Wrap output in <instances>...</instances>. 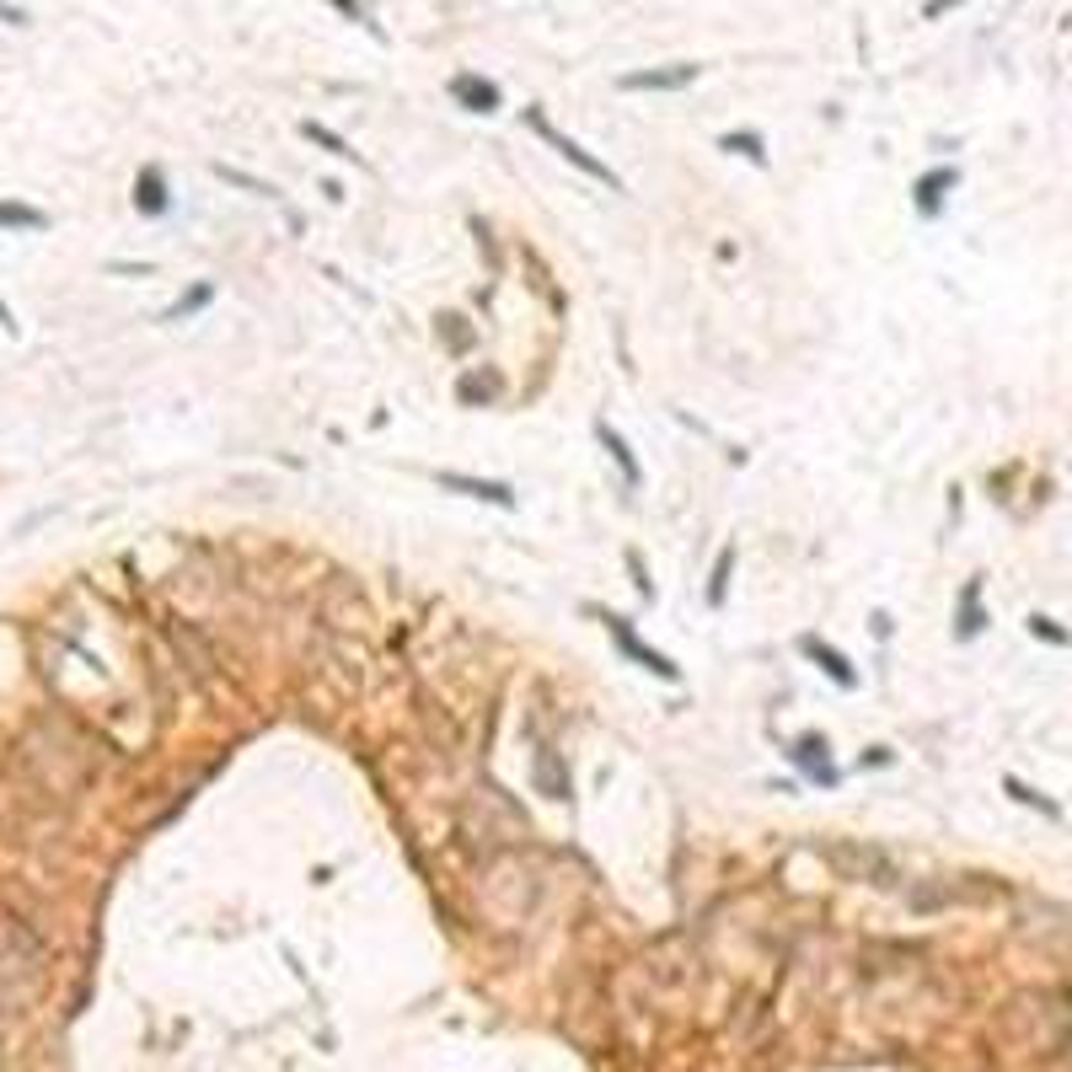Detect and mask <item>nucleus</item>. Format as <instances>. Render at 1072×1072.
<instances>
[{
	"mask_svg": "<svg viewBox=\"0 0 1072 1072\" xmlns=\"http://www.w3.org/2000/svg\"><path fill=\"white\" fill-rule=\"evenodd\" d=\"M724 151H735V156H751V162H767V151H762V134H724Z\"/></svg>",
	"mask_w": 1072,
	"mask_h": 1072,
	"instance_id": "dca6fc26",
	"label": "nucleus"
},
{
	"mask_svg": "<svg viewBox=\"0 0 1072 1072\" xmlns=\"http://www.w3.org/2000/svg\"><path fill=\"white\" fill-rule=\"evenodd\" d=\"M949 6H965V0H928V17H944Z\"/></svg>",
	"mask_w": 1072,
	"mask_h": 1072,
	"instance_id": "5701e85b",
	"label": "nucleus"
},
{
	"mask_svg": "<svg viewBox=\"0 0 1072 1072\" xmlns=\"http://www.w3.org/2000/svg\"><path fill=\"white\" fill-rule=\"evenodd\" d=\"M606 627H612V638H617V649H622V655H627V660H638V665H644V670H655L660 681H676V676H681V670H676V665L665 660L660 649H649V644H644V638L633 633V622H627V617H612V622H606Z\"/></svg>",
	"mask_w": 1072,
	"mask_h": 1072,
	"instance_id": "7ed1b4c3",
	"label": "nucleus"
},
{
	"mask_svg": "<svg viewBox=\"0 0 1072 1072\" xmlns=\"http://www.w3.org/2000/svg\"><path fill=\"white\" fill-rule=\"evenodd\" d=\"M821 853L842 879H864V885H890V879H896L890 858H885L874 842H864V836H836V842H825Z\"/></svg>",
	"mask_w": 1072,
	"mask_h": 1072,
	"instance_id": "f257e3e1",
	"label": "nucleus"
},
{
	"mask_svg": "<svg viewBox=\"0 0 1072 1072\" xmlns=\"http://www.w3.org/2000/svg\"><path fill=\"white\" fill-rule=\"evenodd\" d=\"M627 569H633V584H638V595L649 601V595H655V584H649V575H644V558H638V553H627Z\"/></svg>",
	"mask_w": 1072,
	"mask_h": 1072,
	"instance_id": "aec40b11",
	"label": "nucleus"
},
{
	"mask_svg": "<svg viewBox=\"0 0 1072 1072\" xmlns=\"http://www.w3.org/2000/svg\"><path fill=\"white\" fill-rule=\"evenodd\" d=\"M976 590H982V584H971V590H965V617H960V638L982 633V606H976Z\"/></svg>",
	"mask_w": 1072,
	"mask_h": 1072,
	"instance_id": "f3484780",
	"label": "nucleus"
},
{
	"mask_svg": "<svg viewBox=\"0 0 1072 1072\" xmlns=\"http://www.w3.org/2000/svg\"><path fill=\"white\" fill-rule=\"evenodd\" d=\"M595 435H601V446H606L612 461L622 467V483H627V489H638V483H644V472H638V461H633V451H627V440H622L612 424H595Z\"/></svg>",
	"mask_w": 1072,
	"mask_h": 1072,
	"instance_id": "9b49d317",
	"label": "nucleus"
},
{
	"mask_svg": "<svg viewBox=\"0 0 1072 1072\" xmlns=\"http://www.w3.org/2000/svg\"><path fill=\"white\" fill-rule=\"evenodd\" d=\"M698 81V65H665V70H633L622 76V91H681Z\"/></svg>",
	"mask_w": 1072,
	"mask_h": 1072,
	"instance_id": "20e7f679",
	"label": "nucleus"
},
{
	"mask_svg": "<svg viewBox=\"0 0 1072 1072\" xmlns=\"http://www.w3.org/2000/svg\"><path fill=\"white\" fill-rule=\"evenodd\" d=\"M451 97L467 108V113H494V108H499V86L483 81V76H456Z\"/></svg>",
	"mask_w": 1072,
	"mask_h": 1072,
	"instance_id": "423d86ee",
	"label": "nucleus"
},
{
	"mask_svg": "<svg viewBox=\"0 0 1072 1072\" xmlns=\"http://www.w3.org/2000/svg\"><path fill=\"white\" fill-rule=\"evenodd\" d=\"M730 564H735V553L724 547V553H719V564H713V584H708V601H713V606H724V584H730Z\"/></svg>",
	"mask_w": 1072,
	"mask_h": 1072,
	"instance_id": "4468645a",
	"label": "nucleus"
},
{
	"mask_svg": "<svg viewBox=\"0 0 1072 1072\" xmlns=\"http://www.w3.org/2000/svg\"><path fill=\"white\" fill-rule=\"evenodd\" d=\"M332 6H338V11H343V17H354V22H360V17H365V11H360V0H332Z\"/></svg>",
	"mask_w": 1072,
	"mask_h": 1072,
	"instance_id": "4be33fe9",
	"label": "nucleus"
},
{
	"mask_svg": "<svg viewBox=\"0 0 1072 1072\" xmlns=\"http://www.w3.org/2000/svg\"><path fill=\"white\" fill-rule=\"evenodd\" d=\"M526 124H532L536 134H542V140H547V145H553V151L564 156V162H575L579 172H584V177H595V183H606V188H622L617 172H612V166H601L595 156H590V151H584V145H575L569 134H558V129L547 124V113H542V108H526Z\"/></svg>",
	"mask_w": 1072,
	"mask_h": 1072,
	"instance_id": "f03ea898",
	"label": "nucleus"
},
{
	"mask_svg": "<svg viewBox=\"0 0 1072 1072\" xmlns=\"http://www.w3.org/2000/svg\"><path fill=\"white\" fill-rule=\"evenodd\" d=\"M799 649H805L810 660L821 665V670H825V676H831V681H836V687H858V670L847 665V655H842V649H831V644H821L816 633H810V638H799Z\"/></svg>",
	"mask_w": 1072,
	"mask_h": 1072,
	"instance_id": "39448f33",
	"label": "nucleus"
},
{
	"mask_svg": "<svg viewBox=\"0 0 1072 1072\" xmlns=\"http://www.w3.org/2000/svg\"><path fill=\"white\" fill-rule=\"evenodd\" d=\"M536 788L547 799H569V773H564L558 751H536Z\"/></svg>",
	"mask_w": 1072,
	"mask_h": 1072,
	"instance_id": "9d476101",
	"label": "nucleus"
},
{
	"mask_svg": "<svg viewBox=\"0 0 1072 1072\" xmlns=\"http://www.w3.org/2000/svg\"><path fill=\"white\" fill-rule=\"evenodd\" d=\"M0 17H6V22H28V17H22L17 6H0Z\"/></svg>",
	"mask_w": 1072,
	"mask_h": 1072,
	"instance_id": "b1692460",
	"label": "nucleus"
},
{
	"mask_svg": "<svg viewBox=\"0 0 1072 1072\" xmlns=\"http://www.w3.org/2000/svg\"><path fill=\"white\" fill-rule=\"evenodd\" d=\"M134 205L145 209V215H162V209H166V183H162V172H156V166H145V172H140V183H134Z\"/></svg>",
	"mask_w": 1072,
	"mask_h": 1072,
	"instance_id": "f8f14e48",
	"label": "nucleus"
},
{
	"mask_svg": "<svg viewBox=\"0 0 1072 1072\" xmlns=\"http://www.w3.org/2000/svg\"><path fill=\"white\" fill-rule=\"evenodd\" d=\"M300 129H306V134H311V140H317V145H328L332 156H343V162H349V156H354V151H349V145H343V140H338V134H332V129H322V124H300Z\"/></svg>",
	"mask_w": 1072,
	"mask_h": 1072,
	"instance_id": "a211bd4d",
	"label": "nucleus"
},
{
	"mask_svg": "<svg viewBox=\"0 0 1072 1072\" xmlns=\"http://www.w3.org/2000/svg\"><path fill=\"white\" fill-rule=\"evenodd\" d=\"M205 300H209V285H199L194 295H188V300H183V306H177V311H172V317H188V311H199Z\"/></svg>",
	"mask_w": 1072,
	"mask_h": 1072,
	"instance_id": "412c9836",
	"label": "nucleus"
},
{
	"mask_svg": "<svg viewBox=\"0 0 1072 1072\" xmlns=\"http://www.w3.org/2000/svg\"><path fill=\"white\" fill-rule=\"evenodd\" d=\"M0 226H22V231H39L43 215L28 205H0Z\"/></svg>",
	"mask_w": 1072,
	"mask_h": 1072,
	"instance_id": "ddd939ff",
	"label": "nucleus"
},
{
	"mask_svg": "<svg viewBox=\"0 0 1072 1072\" xmlns=\"http://www.w3.org/2000/svg\"><path fill=\"white\" fill-rule=\"evenodd\" d=\"M794 762L816 778V784H836V773H831V745L821 735H805V741L794 745Z\"/></svg>",
	"mask_w": 1072,
	"mask_h": 1072,
	"instance_id": "6e6552de",
	"label": "nucleus"
},
{
	"mask_svg": "<svg viewBox=\"0 0 1072 1072\" xmlns=\"http://www.w3.org/2000/svg\"><path fill=\"white\" fill-rule=\"evenodd\" d=\"M960 183V172L954 166H939V172H928L922 183H917V209L922 215H939V205H944V194Z\"/></svg>",
	"mask_w": 1072,
	"mask_h": 1072,
	"instance_id": "1a4fd4ad",
	"label": "nucleus"
},
{
	"mask_svg": "<svg viewBox=\"0 0 1072 1072\" xmlns=\"http://www.w3.org/2000/svg\"><path fill=\"white\" fill-rule=\"evenodd\" d=\"M440 489H451V494H467V499H489V504H515V494L504 489V483H489V478H461V472H440Z\"/></svg>",
	"mask_w": 1072,
	"mask_h": 1072,
	"instance_id": "0eeeda50",
	"label": "nucleus"
},
{
	"mask_svg": "<svg viewBox=\"0 0 1072 1072\" xmlns=\"http://www.w3.org/2000/svg\"><path fill=\"white\" fill-rule=\"evenodd\" d=\"M1003 788H1008V794H1014L1019 805H1030V810H1040V816H1057V805H1051V799H1040V794H1035V788H1025V784H1019V778H1003Z\"/></svg>",
	"mask_w": 1072,
	"mask_h": 1072,
	"instance_id": "2eb2a0df",
	"label": "nucleus"
},
{
	"mask_svg": "<svg viewBox=\"0 0 1072 1072\" xmlns=\"http://www.w3.org/2000/svg\"><path fill=\"white\" fill-rule=\"evenodd\" d=\"M1030 633L1035 638H1051V644H1068V633H1062L1051 617H1030Z\"/></svg>",
	"mask_w": 1072,
	"mask_h": 1072,
	"instance_id": "6ab92c4d",
	"label": "nucleus"
}]
</instances>
